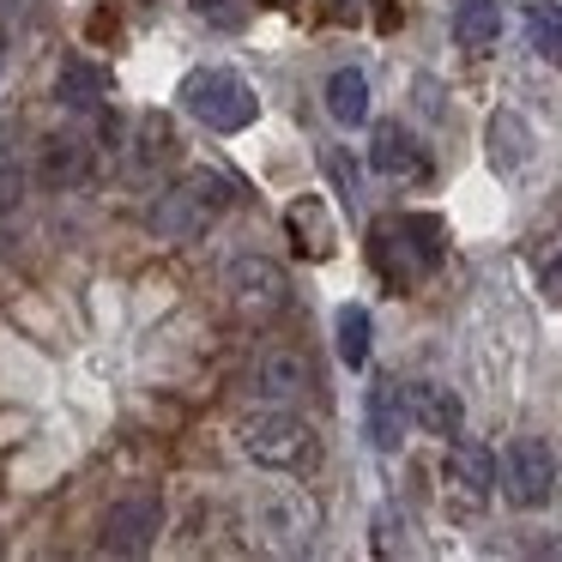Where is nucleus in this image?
Listing matches in <instances>:
<instances>
[{
    "label": "nucleus",
    "instance_id": "nucleus-20",
    "mask_svg": "<svg viewBox=\"0 0 562 562\" xmlns=\"http://www.w3.org/2000/svg\"><path fill=\"white\" fill-rule=\"evenodd\" d=\"M526 43L550 61H562V7L557 0H526Z\"/></svg>",
    "mask_w": 562,
    "mask_h": 562
},
{
    "label": "nucleus",
    "instance_id": "nucleus-15",
    "mask_svg": "<svg viewBox=\"0 0 562 562\" xmlns=\"http://www.w3.org/2000/svg\"><path fill=\"white\" fill-rule=\"evenodd\" d=\"M526 158H532V127L514 110H496L490 115V164H496V176L526 170Z\"/></svg>",
    "mask_w": 562,
    "mask_h": 562
},
{
    "label": "nucleus",
    "instance_id": "nucleus-2",
    "mask_svg": "<svg viewBox=\"0 0 562 562\" xmlns=\"http://www.w3.org/2000/svg\"><path fill=\"white\" fill-rule=\"evenodd\" d=\"M236 206V182L224 170H188L170 194L151 206V231L164 243H200L224 212Z\"/></svg>",
    "mask_w": 562,
    "mask_h": 562
},
{
    "label": "nucleus",
    "instance_id": "nucleus-21",
    "mask_svg": "<svg viewBox=\"0 0 562 562\" xmlns=\"http://www.w3.org/2000/svg\"><path fill=\"white\" fill-rule=\"evenodd\" d=\"M333 333H339L345 369H363V363H369V308H363V303H345L339 321H333Z\"/></svg>",
    "mask_w": 562,
    "mask_h": 562
},
{
    "label": "nucleus",
    "instance_id": "nucleus-18",
    "mask_svg": "<svg viewBox=\"0 0 562 562\" xmlns=\"http://www.w3.org/2000/svg\"><path fill=\"white\" fill-rule=\"evenodd\" d=\"M103 91H110V74H103V67H91L86 55H74V61L61 67V79H55V98H61L67 110H98Z\"/></svg>",
    "mask_w": 562,
    "mask_h": 562
},
{
    "label": "nucleus",
    "instance_id": "nucleus-4",
    "mask_svg": "<svg viewBox=\"0 0 562 562\" xmlns=\"http://www.w3.org/2000/svg\"><path fill=\"white\" fill-rule=\"evenodd\" d=\"M243 453L255 465H267V472H296L315 453V429L291 405H272V412H255L243 424Z\"/></svg>",
    "mask_w": 562,
    "mask_h": 562
},
{
    "label": "nucleus",
    "instance_id": "nucleus-6",
    "mask_svg": "<svg viewBox=\"0 0 562 562\" xmlns=\"http://www.w3.org/2000/svg\"><path fill=\"white\" fill-rule=\"evenodd\" d=\"M224 291H231L236 315H248V321H267V315H279V308L291 303V279H284V267L267 260V255L231 260V267H224Z\"/></svg>",
    "mask_w": 562,
    "mask_h": 562
},
{
    "label": "nucleus",
    "instance_id": "nucleus-14",
    "mask_svg": "<svg viewBox=\"0 0 562 562\" xmlns=\"http://www.w3.org/2000/svg\"><path fill=\"white\" fill-rule=\"evenodd\" d=\"M37 170H43V182H49V188H79L91 176V146H86V139H74V134H55V139H43Z\"/></svg>",
    "mask_w": 562,
    "mask_h": 562
},
{
    "label": "nucleus",
    "instance_id": "nucleus-25",
    "mask_svg": "<svg viewBox=\"0 0 562 562\" xmlns=\"http://www.w3.org/2000/svg\"><path fill=\"white\" fill-rule=\"evenodd\" d=\"M538 291H544L550 308H562V255L544 260V272H538Z\"/></svg>",
    "mask_w": 562,
    "mask_h": 562
},
{
    "label": "nucleus",
    "instance_id": "nucleus-8",
    "mask_svg": "<svg viewBox=\"0 0 562 562\" xmlns=\"http://www.w3.org/2000/svg\"><path fill=\"white\" fill-rule=\"evenodd\" d=\"M158 520H164V502L151 496V490H134V496H122L103 514V550H110V557H139V550H151V538H158Z\"/></svg>",
    "mask_w": 562,
    "mask_h": 562
},
{
    "label": "nucleus",
    "instance_id": "nucleus-22",
    "mask_svg": "<svg viewBox=\"0 0 562 562\" xmlns=\"http://www.w3.org/2000/svg\"><path fill=\"white\" fill-rule=\"evenodd\" d=\"M194 13L212 31H243L248 25V0H194Z\"/></svg>",
    "mask_w": 562,
    "mask_h": 562
},
{
    "label": "nucleus",
    "instance_id": "nucleus-3",
    "mask_svg": "<svg viewBox=\"0 0 562 562\" xmlns=\"http://www.w3.org/2000/svg\"><path fill=\"white\" fill-rule=\"evenodd\" d=\"M182 103H188L194 122L212 127V134H243V127H255V115H260L255 86H248L243 74H231V67H200V74H188Z\"/></svg>",
    "mask_w": 562,
    "mask_h": 562
},
{
    "label": "nucleus",
    "instance_id": "nucleus-1",
    "mask_svg": "<svg viewBox=\"0 0 562 562\" xmlns=\"http://www.w3.org/2000/svg\"><path fill=\"white\" fill-rule=\"evenodd\" d=\"M441 255H448V224L429 212H400V218H381L369 231V260L393 291H412L417 279H429Z\"/></svg>",
    "mask_w": 562,
    "mask_h": 562
},
{
    "label": "nucleus",
    "instance_id": "nucleus-26",
    "mask_svg": "<svg viewBox=\"0 0 562 562\" xmlns=\"http://www.w3.org/2000/svg\"><path fill=\"white\" fill-rule=\"evenodd\" d=\"M0 19H25V0H0Z\"/></svg>",
    "mask_w": 562,
    "mask_h": 562
},
{
    "label": "nucleus",
    "instance_id": "nucleus-17",
    "mask_svg": "<svg viewBox=\"0 0 562 562\" xmlns=\"http://www.w3.org/2000/svg\"><path fill=\"white\" fill-rule=\"evenodd\" d=\"M327 115L339 127H363L369 122V79H363V67H339V74L327 79Z\"/></svg>",
    "mask_w": 562,
    "mask_h": 562
},
{
    "label": "nucleus",
    "instance_id": "nucleus-11",
    "mask_svg": "<svg viewBox=\"0 0 562 562\" xmlns=\"http://www.w3.org/2000/svg\"><path fill=\"white\" fill-rule=\"evenodd\" d=\"M363 417H369V441H375L381 453H400L405 429H412V405H405V381L381 375L375 387H369V405H363Z\"/></svg>",
    "mask_w": 562,
    "mask_h": 562
},
{
    "label": "nucleus",
    "instance_id": "nucleus-16",
    "mask_svg": "<svg viewBox=\"0 0 562 562\" xmlns=\"http://www.w3.org/2000/svg\"><path fill=\"white\" fill-rule=\"evenodd\" d=\"M496 37H502L496 0H460V7H453V43H460V49L484 55V49H496Z\"/></svg>",
    "mask_w": 562,
    "mask_h": 562
},
{
    "label": "nucleus",
    "instance_id": "nucleus-27",
    "mask_svg": "<svg viewBox=\"0 0 562 562\" xmlns=\"http://www.w3.org/2000/svg\"><path fill=\"white\" fill-rule=\"evenodd\" d=\"M357 7H363V0H339V19H357Z\"/></svg>",
    "mask_w": 562,
    "mask_h": 562
},
{
    "label": "nucleus",
    "instance_id": "nucleus-7",
    "mask_svg": "<svg viewBox=\"0 0 562 562\" xmlns=\"http://www.w3.org/2000/svg\"><path fill=\"white\" fill-rule=\"evenodd\" d=\"M441 490H448V502L460 514H477L490 496H496V453H490L484 441L453 436L448 460H441Z\"/></svg>",
    "mask_w": 562,
    "mask_h": 562
},
{
    "label": "nucleus",
    "instance_id": "nucleus-10",
    "mask_svg": "<svg viewBox=\"0 0 562 562\" xmlns=\"http://www.w3.org/2000/svg\"><path fill=\"white\" fill-rule=\"evenodd\" d=\"M369 164H375V176H387V182H424L429 176V151L417 146V134L400 127V122L375 127V139H369Z\"/></svg>",
    "mask_w": 562,
    "mask_h": 562
},
{
    "label": "nucleus",
    "instance_id": "nucleus-12",
    "mask_svg": "<svg viewBox=\"0 0 562 562\" xmlns=\"http://www.w3.org/2000/svg\"><path fill=\"white\" fill-rule=\"evenodd\" d=\"M255 387L267 393L272 405L303 400V393L315 387V375H308V357H303V351H291V345H272V351L255 363Z\"/></svg>",
    "mask_w": 562,
    "mask_h": 562
},
{
    "label": "nucleus",
    "instance_id": "nucleus-24",
    "mask_svg": "<svg viewBox=\"0 0 562 562\" xmlns=\"http://www.w3.org/2000/svg\"><path fill=\"white\" fill-rule=\"evenodd\" d=\"M405 520H400V514H393V508H381L375 514V550H381V557H393V550H405Z\"/></svg>",
    "mask_w": 562,
    "mask_h": 562
},
{
    "label": "nucleus",
    "instance_id": "nucleus-19",
    "mask_svg": "<svg viewBox=\"0 0 562 562\" xmlns=\"http://www.w3.org/2000/svg\"><path fill=\"white\" fill-rule=\"evenodd\" d=\"M284 218H291L296 248H303L308 260H327L333 255V218H327V206H321V200H296Z\"/></svg>",
    "mask_w": 562,
    "mask_h": 562
},
{
    "label": "nucleus",
    "instance_id": "nucleus-5",
    "mask_svg": "<svg viewBox=\"0 0 562 562\" xmlns=\"http://www.w3.org/2000/svg\"><path fill=\"white\" fill-rule=\"evenodd\" d=\"M496 484L514 508H550L557 496V453L544 436H514L496 460Z\"/></svg>",
    "mask_w": 562,
    "mask_h": 562
},
{
    "label": "nucleus",
    "instance_id": "nucleus-9",
    "mask_svg": "<svg viewBox=\"0 0 562 562\" xmlns=\"http://www.w3.org/2000/svg\"><path fill=\"white\" fill-rule=\"evenodd\" d=\"M260 526H267L284 550H303L308 538H315V526H321V508H315V496H303L296 484H279L267 502H260Z\"/></svg>",
    "mask_w": 562,
    "mask_h": 562
},
{
    "label": "nucleus",
    "instance_id": "nucleus-13",
    "mask_svg": "<svg viewBox=\"0 0 562 562\" xmlns=\"http://www.w3.org/2000/svg\"><path fill=\"white\" fill-rule=\"evenodd\" d=\"M405 405H412V424H424L429 436H460L465 424V405L453 387H441V381H405Z\"/></svg>",
    "mask_w": 562,
    "mask_h": 562
},
{
    "label": "nucleus",
    "instance_id": "nucleus-23",
    "mask_svg": "<svg viewBox=\"0 0 562 562\" xmlns=\"http://www.w3.org/2000/svg\"><path fill=\"white\" fill-rule=\"evenodd\" d=\"M19 206H25V170L0 164V218H13Z\"/></svg>",
    "mask_w": 562,
    "mask_h": 562
}]
</instances>
